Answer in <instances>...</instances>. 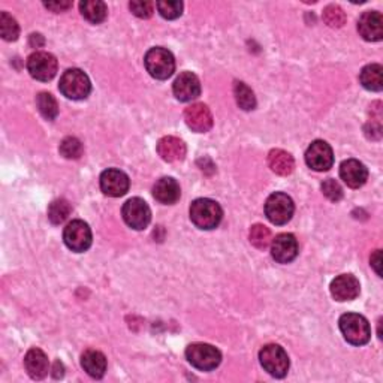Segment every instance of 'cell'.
Listing matches in <instances>:
<instances>
[{"label": "cell", "mask_w": 383, "mask_h": 383, "mask_svg": "<svg viewBox=\"0 0 383 383\" xmlns=\"http://www.w3.org/2000/svg\"><path fill=\"white\" fill-rule=\"evenodd\" d=\"M122 214L126 225L136 231L145 229L150 223V220H152V212H150V207L141 198H132L129 201H126L123 205Z\"/></svg>", "instance_id": "cell-8"}, {"label": "cell", "mask_w": 383, "mask_h": 383, "mask_svg": "<svg viewBox=\"0 0 383 383\" xmlns=\"http://www.w3.org/2000/svg\"><path fill=\"white\" fill-rule=\"evenodd\" d=\"M44 5H45V8L51 9L53 13H63V11L72 6L71 2H50V4H44Z\"/></svg>", "instance_id": "cell-36"}, {"label": "cell", "mask_w": 383, "mask_h": 383, "mask_svg": "<svg viewBox=\"0 0 383 383\" xmlns=\"http://www.w3.org/2000/svg\"><path fill=\"white\" fill-rule=\"evenodd\" d=\"M340 331L346 342L353 346L367 344L371 339V328L368 320L358 313H346L339 320Z\"/></svg>", "instance_id": "cell-2"}, {"label": "cell", "mask_w": 383, "mask_h": 383, "mask_svg": "<svg viewBox=\"0 0 383 383\" xmlns=\"http://www.w3.org/2000/svg\"><path fill=\"white\" fill-rule=\"evenodd\" d=\"M172 90L180 102H190L201 95L200 78L192 72H183L174 81Z\"/></svg>", "instance_id": "cell-14"}, {"label": "cell", "mask_w": 383, "mask_h": 383, "mask_svg": "<svg viewBox=\"0 0 383 383\" xmlns=\"http://www.w3.org/2000/svg\"><path fill=\"white\" fill-rule=\"evenodd\" d=\"M259 361L266 373L271 375L273 377L282 379L287 375L289 356L283 347L278 344L264 346L259 352Z\"/></svg>", "instance_id": "cell-5"}, {"label": "cell", "mask_w": 383, "mask_h": 383, "mask_svg": "<svg viewBox=\"0 0 383 383\" xmlns=\"http://www.w3.org/2000/svg\"><path fill=\"white\" fill-rule=\"evenodd\" d=\"M330 289L331 295L337 301H352L361 292V285L355 275L342 274L334 278Z\"/></svg>", "instance_id": "cell-16"}, {"label": "cell", "mask_w": 383, "mask_h": 383, "mask_svg": "<svg viewBox=\"0 0 383 383\" xmlns=\"http://www.w3.org/2000/svg\"><path fill=\"white\" fill-rule=\"evenodd\" d=\"M359 81H361L364 89L370 91H380L383 89V67L377 63L367 65L359 75Z\"/></svg>", "instance_id": "cell-24"}, {"label": "cell", "mask_w": 383, "mask_h": 383, "mask_svg": "<svg viewBox=\"0 0 383 383\" xmlns=\"http://www.w3.org/2000/svg\"><path fill=\"white\" fill-rule=\"evenodd\" d=\"M144 63L147 72L156 79H168L176 71V60L172 53L162 46L147 51Z\"/></svg>", "instance_id": "cell-4"}, {"label": "cell", "mask_w": 383, "mask_h": 383, "mask_svg": "<svg viewBox=\"0 0 383 383\" xmlns=\"http://www.w3.org/2000/svg\"><path fill=\"white\" fill-rule=\"evenodd\" d=\"M307 165L318 172L328 171L334 164V153L328 143L318 139L313 141L306 152Z\"/></svg>", "instance_id": "cell-11"}, {"label": "cell", "mask_w": 383, "mask_h": 383, "mask_svg": "<svg viewBox=\"0 0 383 383\" xmlns=\"http://www.w3.org/2000/svg\"><path fill=\"white\" fill-rule=\"evenodd\" d=\"M271 254L278 264L292 262L298 254V241L292 234H280L271 241Z\"/></svg>", "instance_id": "cell-15"}, {"label": "cell", "mask_w": 383, "mask_h": 383, "mask_svg": "<svg viewBox=\"0 0 383 383\" xmlns=\"http://www.w3.org/2000/svg\"><path fill=\"white\" fill-rule=\"evenodd\" d=\"M62 375H63V365L60 361H56L54 363V377L59 379V377H62Z\"/></svg>", "instance_id": "cell-38"}, {"label": "cell", "mask_w": 383, "mask_h": 383, "mask_svg": "<svg viewBox=\"0 0 383 383\" xmlns=\"http://www.w3.org/2000/svg\"><path fill=\"white\" fill-rule=\"evenodd\" d=\"M294 212L295 205L292 198L282 192L270 195L265 202V214L274 225H286L292 219Z\"/></svg>", "instance_id": "cell-7"}, {"label": "cell", "mask_w": 383, "mask_h": 383, "mask_svg": "<svg viewBox=\"0 0 383 383\" xmlns=\"http://www.w3.org/2000/svg\"><path fill=\"white\" fill-rule=\"evenodd\" d=\"M79 11L83 17L93 25H99L107 18L108 14L107 5L100 0H84V2L79 4Z\"/></svg>", "instance_id": "cell-25"}, {"label": "cell", "mask_w": 383, "mask_h": 383, "mask_svg": "<svg viewBox=\"0 0 383 383\" xmlns=\"http://www.w3.org/2000/svg\"><path fill=\"white\" fill-rule=\"evenodd\" d=\"M358 32L365 41L377 42L383 38V18L376 11H367L358 21Z\"/></svg>", "instance_id": "cell-17"}, {"label": "cell", "mask_w": 383, "mask_h": 383, "mask_svg": "<svg viewBox=\"0 0 383 383\" xmlns=\"http://www.w3.org/2000/svg\"><path fill=\"white\" fill-rule=\"evenodd\" d=\"M100 189L111 198H119L129 190V177L120 169H107L100 174Z\"/></svg>", "instance_id": "cell-13"}, {"label": "cell", "mask_w": 383, "mask_h": 383, "mask_svg": "<svg viewBox=\"0 0 383 383\" xmlns=\"http://www.w3.org/2000/svg\"><path fill=\"white\" fill-rule=\"evenodd\" d=\"M340 177L342 180L349 186L352 189L363 188L368 178V171L364 164L356 160V159H349L344 160L340 165Z\"/></svg>", "instance_id": "cell-18"}, {"label": "cell", "mask_w": 383, "mask_h": 383, "mask_svg": "<svg viewBox=\"0 0 383 383\" xmlns=\"http://www.w3.org/2000/svg\"><path fill=\"white\" fill-rule=\"evenodd\" d=\"M157 11L160 13V15L167 18V20H176L183 13V4L181 2H157Z\"/></svg>", "instance_id": "cell-33"}, {"label": "cell", "mask_w": 383, "mask_h": 383, "mask_svg": "<svg viewBox=\"0 0 383 383\" xmlns=\"http://www.w3.org/2000/svg\"><path fill=\"white\" fill-rule=\"evenodd\" d=\"M0 33L5 41H17L20 34V27L15 18L11 17L8 13L0 14Z\"/></svg>", "instance_id": "cell-30"}, {"label": "cell", "mask_w": 383, "mask_h": 383, "mask_svg": "<svg viewBox=\"0 0 383 383\" xmlns=\"http://www.w3.org/2000/svg\"><path fill=\"white\" fill-rule=\"evenodd\" d=\"M184 122L193 132L204 134L213 127V114L204 103H193L184 110Z\"/></svg>", "instance_id": "cell-12"}, {"label": "cell", "mask_w": 383, "mask_h": 383, "mask_svg": "<svg viewBox=\"0 0 383 383\" xmlns=\"http://www.w3.org/2000/svg\"><path fill=\"white\" fill-rule=\"evenodd\" d=\"M222 208L213 200L200 198L190 205V220L200 229L210 231L217 228L219 223L222 222Z\"/></svg>", "instance_id": "cell-1"}, {"label": "cell", "mask_w": 383, "mask_h": 383, "mask_svg": "<svg viewBox=\"0 0 383 383\" xmlns=\"http://www.w3.org/2000/svg\"><path fill=\"white\" fill-rule=\"evenodd\" d=\"M234 95L241 110L252 111L257 108V98H254V93L245 83H241V81H237L234 84Z\"/></svg>", "instance_id": "cell-26"}, {"label": "cell", "mask_w": 383, "mask_h": 383, "mask_svg": "<svg viewBox=\"0 0 383 383\" xmlns=\"http://www.w3.org/2000/svg\"><path fill=\"white\" fill-rule=\"evenodd\" d=\"M63 240L72 252H86L91 246V231L83 220H72L63 231Z\"/></svg>", "instance_id": "cell-9"}, {"label": "cell", "mask_w": 383, "mask_h": 383, "mask_svg": "<svg viewBox=\"0 0 383 383\" xmlns=\"http://www.w3.org/2000/svg\"><path fill=\"white\" fill-rule=\"evenodd\" d=\"M180 195H181L180 184L177 183V180H174L171 177H164L157 180L153 188V196L156 201L165 205L176 204L180 200Z\"/></svg>", "instance_id": "cell-20"}, {"label": "cell", "mask_w": 383, "mask_h": 383, "mask_svg": "<svg viewBox=\"0 0 383 383\" xmlns=\"http://www.w3.org/2000/svg\"><path fill=\"white\" fill-rule=\"evenodd\" d=\"M186 358L195 368L201 371H212L217 368L220 361H222V353L212 344L193 343L186 349Z\"/></svg>", "instance_id": "cell-6"}, {"label": "cell", "mask_w": 383, "mask_h": 383, "mask_svg": "<svg viewBox=\"0 0 383 383\" xmlns=\"http://www.w3.org/2000/svg\"><path fill=\"white\" fill-rule=\"evenodd\" d=\"M322 192L323 195L327 196V198L332 202H339L342 198H343V189H342V186L332 180V178H328V180H325L322 183Z\"/></svg>", "instance_id": "cell-34"}, {"label": "cell", "mask_w": 383, "mask_h": 383, "mask_svg": "<svg viewBox=\"0 0 383 383\" xmlns=\"http://www.w3.org/2000/svg\"><path fill=\"white\" fill-rule=\"evenodd\" d=\"M323 21L327 22L330 27H342L346 22L344 11L337 5H330L323 9Z\"/></svg>", "instance_id": "cell-32"}, {"label": "cell", "mask_w": 383, "mask_h": 383, "mask_svg": "<svg viewBox=\"0 0 383 383\" xmlns=\"http://www.w3.org/2000/svg\"><path fill=\"white\" fill-rule=\"evenodd\" d=\"M380 264H382V258H380V250H376L373 257H371V266H373L375 271L377 273V275H382L380 271Z\"/></svg>", "instance_id": "cell-37"}, {"label": "cell", "mask_w": 383, "mask_h": 383, "mask_svg": "<svg viewBox=\"0 0 383 383\" xmlns=\"http://www.w3.org/2000/svg\"><path fill=\"white\" fill-rule=\"evenodd\" d=\"M37 107L41 112V115L46 120H54L59 114V105L50 93H39L37 96Z\"/></svg>", "instance_id": "cell-27"}, {"label": "cell", "mask_w": 383, "mask_h": 383, "mask_svg": "<svg viewBox=\"0 0 383 383\" xmlns=\"http://www.w3.org/2000/svg\"><path fill=\"white\" fill-rule=\"evenodd\" d=\"M59 89L67 99L81 100L90 95L91 83L81 69H67L60 78Z\"/></svg>", "instance_id": "cell-3"}, {"label": "cell", "mask_w": 383, "mask_h": 383, "mask_svg": "<svg viewBox=\"0 0 383 383\" xmlns=\"http://www.w3.org/2000/svg\"><path fill=\"white\" fill-rule=\"evenodd\" d=\"M129 8L132 11V14L139 17V18H150L153 15V8L155 5L152 2H143V0H139V2H131Z\"/></svg>", "instance_id": "cell-35"}, {"label": "cell", "mask_w": 383, "mask_h": 383, "mask_svg": "<svg viewBox=\"0 0 383 383\" xmlns=\"http://www.w3.org/2000/svg\"><path fill=\"white\" fill-rule=\"evenodd\" d=\"M157 153L165 162H178L186 156V144L177 136H165L157 143Z\"/></svg>", "instance_id": "cell-21"}, {"label": "cell", "mask_w": 383, "mask_h": 383, "mask_svg": "<svg viewBox=\"0 0 383 383\" xmlns=\"http://www.w3.org/2000/svg\"><path fill=\"white\" fill-rule=\"evenodd\" d=\"M27 71L38 81H50L57 74V59L46 51L33 53L27 59Z\"/></svg>", "instance_id": "cell-10"}, {"label": "cell", "mask_w": 383, "mask_h": 383, "mask_svg": "<svg viewBox=\"0 0 383 383\" xmlns=\"http://www.w3.org/2000/svg\"><path fill=\"white\" fill-rule=\"evenodd\" d=\"M268 165L270 168L278 174V176H289L295 168L294 157L285 150H271L268 155Z\"/></svg>", "instance_id": "cell-23"}, {"label": "cell", "mask_w": 383, "mask_h": 383, "mask_svg": "<svg viewBox=\"0 0 383 383\" xmlns=\"http://www.w3.org/2000/svg\"><path fill=\"white\" fill-rule=\"evenodd\" d=\"M271 241H273V237H271V231L268 228L264 226V225L252 226L250 242L254 247L259 249V250H264L271 245Z\"/></svg>", "instance_id": "cell-29"}, {"label": "cell", "mask_w": 383, "mask_h": 383, "mask_svg": "<svg viewBox=\"0 0 383 383\" xmlns=\"http://www.w3.org/2000/svg\"><path fill=\"white\" fill-rule=\"evenodd\" d=\"M81 367L93 379H100L107 371V358L99 351L89 349L81 356Z\"/></svg>", "instance_id": "cell-22"}, {"label": "cell", "mask_w": 383, "mask_h": 383, "mask_svg": "<svg viewBox=\"0 0 383 383\" xmlns=\"http://www.w3.org/2000/svg\"><path fill=\"white\" fill-rule=\"evenodd\" d=\"M60 155L66 159H79L83 155V144L78 138L67 136L60 144Z\"/></svg>", "instance_id": "cell-31"}, {"label": "cell", "mask_w": 383, "mask_h": 383, "mask_svg": "<svg viewBox=\"0 0 383 383\" xmlns=\"http://www.w3.org/2000/svg\"><path fill=\"white\" fill-rule=\"evenodd\" d=\"M72 213V207L66 200H56L48 207V219L51 223L60 225Z\"/></svg>", "instance_id": "cell-28"}, {"label": "cell", "mask_w": 383, "mask_h": 383, "mask_svg": "<svg viewBox=\"0 0 383 383\" xmlns=\"http://www.w3.org/2000/svg\"><path fill=\"white\" fill-rule=\"evenodd\" d=\"M25 367L27 370V373L32 379L34 380H41L46 375H48L50 370V363H48V356L45 355L44 351L38 349V347H33L25 358Z\"/></svg>", "instance_id": "cell-19"}]
</instances>
